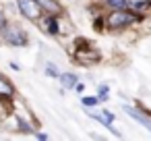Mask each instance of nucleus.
<instances>
[{
	"label": "nucleus",
	"instance_id": "obj_12",
	"mask_svg": "<svg viewBox=\"0 0 151 141\" xmlns=\"http://www.w3.org/2000/svg\"><path fill=\"white\" fill-rule=\"evenodd\" d=\"M97 95H99V100H108V85H99Z\"/></svg>",
	"mask_w": 151,
	"mask_h": 141
},
{
	"label": "nucleus",
	"instance_id": "obj_13",
	"mask_svg": "<svg viewBox=\"0 0 151 141\" xmlns=\"http://www.w3.org/2000/svg\"><path fill=\"white\" fill-rule=\"evenodd\" d=\"M83 104H85V106H95L97 100H95V98H83Z\"/></svg>",
	"mask_w": 151,
	"mask_h": 141
},
{
	"label": "nucleus",
	"instance_id": "obj_1",
	"mask_svg": "<svg viewBox=\"0 0 151 141\" xmlns=\"http://www.w3.org/2000/svg\"><path fill=\"white\" fill-rule=\"evenodd\" d=\"M17 4H19L21 13L27 19H37L40 17V4H37V0H17Z\"/></svg>",
	"mask_w": 151,
	"mask_h": 141
},
{
	"label": "nucleus",
	"instance_id": "obj_10",
	"mask_svg": "<svg viewBox=\"0 0 151 141\" xmlns=\"http://www.w3.org/2000/svg\"><path fill=\"white\" fill-rule=\"evenodd\" d=\"M37 2H40L42 7H46L48 11H52V13H56V11H58V7H56V4L52 2V0H37Z\"/></svg>",
	"mask_w": 151,
	"mask_h": 141
},
{
	"label": "nucleus",
	"instance_id": "obj_7",
	"mask_svg": "<svg viewBox=\"0 0 151 141\" xmlns=\"http://www.w3.org/2000/svg\"><path fill=\"white\" fill-rule=\"evenodd\" d=\"M60 81H62V85H64L66 89H73V87L77 85V77H75V75H62Z\"/></svg>",
	"mask_w": 151,
	"mask_h": 141
},
{
	"label": "nucleus",
	"instance_id": "obj_3",
	"mask_svg": "<svg viewBox=\"0 0 151 141\" xmlns=\"http://www.w3.org/2000/svg\"><path fill=\"white\" fill-rule=\"evenodd\" d=\"M4 40H6L11 46H25V44H27V35H25L21 29H17V27L6 29V31H4Z\"/></svg>",
	"mask_w": 151,
	"mask_h": 141
},
{
	"label": "nucleus",
	"instance_id": "obj_4",
	"mask_svg": "<svg viewBox=\"0 0 151 141\" xmlns=\"http://www.w3.org/2000/svg\"><path fill=\"white\" fill-rule=\"evenodd\" d=\"M89 116H93L95 120H99L104 127L112 129V122H114V114H112V112H108V110H104V114H99V112H89Z\"/></svg>",
	"mask_w": 151,
	"mask_h": 141
},
{
	"label": "nucleus",
	"instance_id": "obj_9",
	"mask_svg": "<svg viewBox=\"0 0 151 141\" xmlns=\"http://www.w3.org/2000/svg\"><path fill=\"white\" fill-rule=\"evenodd\" d=\"M46 27H48V31H50V33H56V31H58V23L54 21V17L46 19Z\"/></svg>",
	"mask_w": 151,
	"mask_h": 141
},
{
	"label": "nucleus",
	"instance_id": "obj_8",
	"mask_svg": "<svg viewBox=\"0 0 151 141\" xmlns=\"http://www.w3.org/2000/svg\"><path fill=\"white\" fill-rule=\"evenodd\" d=\"M0 95H13V87L0 77Z\"/></svg>",
	"mask_w": 151,
	"mask_h": 141
},
{
	"label": "nucleus",
	"instance_id": "obj_11",
	"mask_svg": "<svg viewBox=\"0 0 151 141\" xmlns=\"http://www.w3.org/2000/svg\"><path fill=\"white\" fill-rule=\"evenodd\" d=\"M108 4H110V7H114V9H124V7H126L124 0H108Z\"/></svg>",
	"mask_w": 151,
	"mask_h": 141
},
{
	"label": "nucleus",
	"instance_id": "obj_5",
	"mask_svg": "<svg viewBox=\"0 0 151 141\" xmlns=\"http://www.w3.org/2000/svg\"><path fill=\"white\" fill-rule=\"evenodd\" d=\"M124 2H126V7H128L130 11H134V13H143V11H147V9L151 7L149 0H124Z\"/></svg>",
	"mask_w": 151,
	"mask_h": 141
},
{
	"label": "nucleus",
	"instance_id": "obj_16",
	"mask_svg": "<svg viewBox=\"0 0 151 141\" xmlns=\"http://www.w3.org/2000/svg\"><path fill=\"white\" fill-rule=\"evenodd\" d=\"M0 29H4V19L0 17Z\"/></svg>",
	"mask_w": 151,
	"mask_h": 141
},
{
	"label": "nucleus",
	"instance_id": "obj_15",
	"mask_svg": "<svg viewBox=\"0 0 151 141\" xmlns=\"http://www.w3.org/2000/svg\"><path fill=\"white\" fill-rule=\"evenodd\" d=\"M48 75H54V77H56V75H58V71H56V69H52V67H48Z\"/></svg>",
	"mask_w": 151,
	"mask_h": 141
},
{
	"label": "nucleus",
	"instance_id": "obj_2",
	"mask_svg": "<svg viewBox=\"0 0 151 141\" xmlns=\"http://www.w3.org/2000/svg\"><path fill=\"white\" fill-rule=\"evenodd\" d=\"M130 23H134V17L126 15V13H120V9H118V13H112L110 19H108V25L112 29H118V27H124V25H130Z\"/></svg>",
	"mask_w": 151,
	"mask_h": 141
},
{
	"label": "nucleus",
	"instance_id": "obj_6",
	"mask_svg": "<svg viewBox=\"0 0 151 141\" xmlns=\"http://www.w3.org/2000/svg\"><path fill=\"white\" fill-rule=\"evenodd\" d=\"M124 112H126V114H128L130 118H134L137 122H141V124H145L147 129H151V120H149L147 116H143V114H139V112H137L134 108H130V106H124Z\"/></svg>",
	"mask_w": 151,
	"mask_h": 141
},
{
	"label": "nucleus",
	"instance_id": "obj_14",
	"mask_svg": "<svg viewBox=\"0 0 151 141\" xmlns=\"http://www.w3.org/2000/svg\"><path fill=\"white\" fill-rule=\"evenodd\" d=\"M19 127H21V131H25V133H29V131H31L27 122H19Z\"/></svg>",
	"mask_w": 151,
	"mask_h": 141
}]
</instances>
